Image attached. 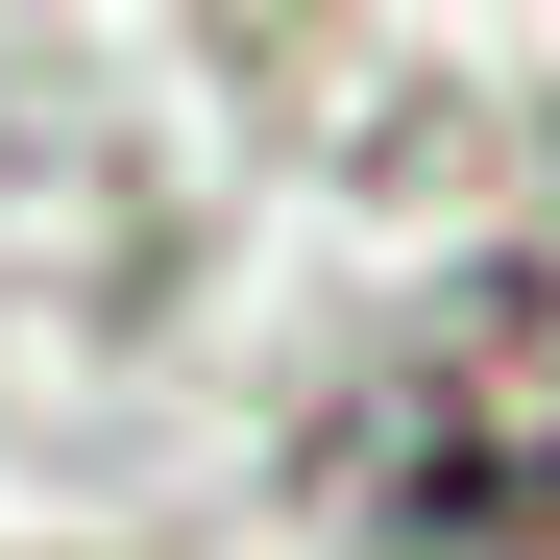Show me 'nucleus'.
Wrapping results in <instances>:
<instances>
[{"label": "nucleus", "instance_id": "1", "mask_svg": "<svg viewBox=\"0 0 560 560\" xmlns=\"http://www.w3.org/2000/svg\"><path fill=\"white\" fill-rule=\"evenodd\" d=\"M390 512L439 560H560V293H463L390 390Z\"/></svg>", "mask_w": 560, "mask_h": 560}]
</instances>
